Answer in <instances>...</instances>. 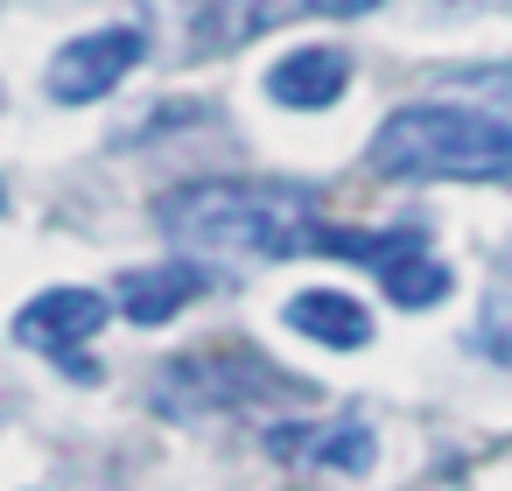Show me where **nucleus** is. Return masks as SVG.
<instances>
[{
  "label": "nucleus",
  "mask_w": 512,
  "mask_h": 491,
  "mask_svg": "<svg viewBox=\"0 0 512 491\" xmlns=\"http://www.w3.org/2000/svg\"><path fill=\"white\" fill-rule=\"evenodd\" d=\"M155 225L176 253L274 267L316 246V197L302 183H183L155 204Z\"/></svg>",
  "instance_id": "f257e3e1"
},
{
  "label": "nucleus",
  "mask_w": 512,
  "mask_h": 491,
  "mask_svg": "<svg viewBox=\"0 0 512 491\" xmlns=\"http://www.w3.org/2000/svg\"><path fill=\"white\" fill-rule=\"evenodd\" d=\"M372 169L393 183H498L512 176V120L470 106H400L372 134Z\"/></svg>",
  "instance_id": "f03ea898"
},
{
  "label": "nucleus",
  "mask_w": 512,
  "mask_h": 491,
  "mask_svg": "<svg viewBox=\"0 0 512 491\" xmlns=\"http://www.w3.org/2000/svg\"><path fill=\"white\" fill-rule=\"evenodd\" d=\"M267 393H302L295 379H281V365L253 358V351H190L162 365L155 400L169 414H211V407H239V400H267Z\"/></svg>",
  "instance_id": "7ed1b4c3"
},
{
  "label": "nucleus",
  "mask_w": 512,
  "mask_h": 491,
  "mask_svg": "<svg viewBox=\"0 0 512 491\" xmlns=\"http://www.w3.org/2000/svg\"><path fill=\"white\" fill-rule=\"evenodd\" d=\"M106 316H113V302H106L99 288H50V295L22 302V316H15V344H29V351L57 358L78 386H92V379H99V365H92V358H78V344H85V337H99V323H106Z\"/></svg>",
  "instance_id": "20e7f679"
},
{
  "label": "nucleus",
  "mask_w": 512,
  "mask_h": 491,
  "mask_svg": "<svg viewBox=\"0 0 512 491\" xmlns=\"http://www.w3.org/2000/svg\"><path fill=\"white\" fill-rule=\"evenodd\" d=\"M141 57H148V36H141L134 22H113V29H92V36H71V43L50 57L43 92H50L57 106H92V99H106Z\"/></svg>",
  "instance_id": "39448f33"
},
{
  "label": "nucleus",
  "mask_w": 512,
  "mask_h": 491,
  "mask_svg": "<svg viewBox=\"0 0 512 491\" xmlns=\"http://www.w3.org/2000/svg\"><path fill=\"white\" fill-rule=\"evenodd\" d=\"M267 449L309 470H372L379 435L365 421H288V428H267Z\"/></svg>",
  "instance_id": "423d86ee"
},
{
  "label": "nucleus",
  "mask_w": 512,
  "mask_h": 491,
  "mask_svg": "<svg viewBox=\"0 0 512 491\" xmlns=\"http://www.w3.org/2000/svg\"><path fill=\"white\" fill-rule=\"evenodd\" d=\"M204 288H211V274L197 267V253H190V260H155V267L120 274V316L141 323V330H155V323H169L176 309H190Z\"/></svg>",
  "instance_id": "0eeeda50"
},
{
  "label": "nucleus",
  "mask_w": 512,
  "mask_h": 491,
  "mask_svg": "<svg viewBox=\"0 0 512 491\" xmlns=\"http://www.w3.org/2000/svg\"><path fill=\"white\" fill-rule=\"evenodd\" d=\"M344 85H351V57H344V50H323V43L288 50V57L267 71V99L288 106V113H323V106L344 99Z\"/></svg>",
  "instance_id": "6e6552de"
},
{
  "label": "nucleus",
  "mask_w": 512,
  "mask_h": 491,
  "mask_svg": "<svg viewBox=\"0 0 512 491\" xmlns=\"http://www.w3.org/2000/svg\"><path fill=\"white\" fill-rule=\"evenodd\" d=\"M288 330H295V337H316V344H330V351L372 344L365 302H351V295H337V288H302V295L288 302Z\"/></svg>",
  "instance_id": "1a4fd4ad"
},
{
  "label": "nucleus",
  "mask_w": 512,
  "mask_h": 491,
  "mask_svg": "<svg viewBox=\"0 0 512 491\" xmlns=\"http://www.w3.org/2000/svg\"><path fill=\"white\" fill-rule=\"evenodd\" d=\"M379 281H386V295L400 302V309H428V302H442L449 295V267L414 239V246H400L386 267H379Z\"/></svg>",
  "instance_id": "9d476101"
},
{
  "label": "nucleus",
  "mask_w": 512,
  "mask_h": 491,
  "mask_svg": "<svg viewBox=\"0 0 512 491\" xmlns=\"http://www.w3.org/2000/svg\"><path fill=\"white\" fill-rule=\"evenodd\" d=\"M309 15H330V22H351V15H372L379 0H302Z\"/></svg>",
  "instance_id": "9b49d317"
}]
</instances>
